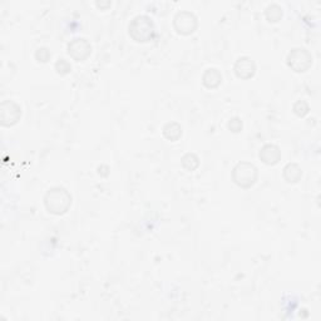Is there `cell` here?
<instances>
[{
  "mask_svg": "<svg viewBox=\"0 0 321 321\" xmlns=\"http://www.w3.org/2000/svg\"><path fill=\"white\" fill-rule=\"evenodd\" d=\"M266 19L271 23H277L282 18V8L278 4H270L265 9Z\"/></svg>",
  "mask_w": 321,
  "mask_h": 321,
  "instance_id": "13",
  "label": "cell"
},
{
  "mask_svg": "<svg viewBox=\"0 0 321 321\" xmlns=\"http://www.w3.org/2000/svg\"><path fill=\"white\" fill-rule=\"evenodd\" d=\"M260 160L268 166H275L281 160V150L276 144H265L260 150Z\"/></svg>",
  "mask_w": 321,
  "mask_h": 321,
  "instance_id": "9",
  "label": "cell"
},
{
  "mask_svg": "<svg viewBox=\"0 0 321 321\" xmlns=\"http://www.w3.org/2000/svg\"><path fill=\"white\" fill-rule=\"evenodd\" d=\"M258 171L250 162H238L232 171V180L241 188H251L256 183Z\"/></svg>",
  "mask_w": 321,
  "mask_h": 321,
  "instance_id": "3",
  "label": "cell"
},
{
  "mask_svg": "<svg viewBox=\"0 0 321 321\" xmlns=\"http://www.w3.org/2000/svg\"><path fill=\"white\" fill-rule=\"evenodd\" d=\"M163 136L171 142L178 141L182 136V127L176 122H169L163 127Z\"/></svg>",
  "mask_w": 321,
  "mask_h": 321,
  "instance_id": "12",
  "label": "cell"
},
{
  "mask_svg": "<svg viewBox=\"0 0 321 321\" xmlns=\"http://www.w3.org/2000/svg\"><path fill=\"white\" fill-rule=\"evenodd\" d=\"M294 113L296 116H299V117H305L306 115L309 113V110H310V107H309L308 102L305 101H297L296 103L294 104Z\"/></svg>",
  "mask_w": 321,
  "mask_h": 321,
  "instance_id": "16",
  "label": "cell"
},
{
  "mask_svg": "<svg viewBox=\"0 0 321 321\" xmlns=\"http://www.w3.org/2000/svg\"><path fill=\"white\" fill-rule=\"evenodd\" d=\"M227 127H229V129L231 130V132L238 133V132H241V129H242V121H241V119L238 117L231 118L229 121V124H227Z\"/></svg>",
  "mask_w": 321,
  "mask_h": 321,
  "instance_id": "18",
  "label": "cell"
},
{
  "mask_svg": "<svg viewBox=\"0 0 321 321\" xmlns=\"http://www.w3.org/2000/svg\"><path fill=\"white\" fill-rule=\"evenodd\" d=\"M129 35L138 43H146L155 38L156 28L148 15H137L129 24Z\"/></svg>",
  "mask_w": 321,
  "mask_h": 321,
  "instance_id": "2",
  "label": "cell"
},
{
  "mask_svg": "<svg viewBox=\"0 0 321 321\" xmlns=\"http://www.w3.org/2000/svg\"><path fill=\"white\" fill-rule=\"evenodd\" d=\"M55 70L59 75H67L72 70V65L63 58H59L55 63Z\"/></svg>",
  "mask_w": 321,
  "mask_h": 321,
  "instance_id": "15",
  "label": "cell"
},
{
  "mask_svg": "<svg viewBox=\"0 0 321 321\" xmlns=\"http://www.w3.org/2000/svg\"><path fill=\"white\" fill-rule=\"evenodd\" d=\"M234 70L237 78L250 79L256 73V64L250 56H241L236 61Z\"/></svg>",
  "mask_w": 321,
  "mask_h": 321,
  "instance_id": "8",
  "label": "cell"
},
{
  "mask_svg": "<svg viewBox=\"0 0 321 321\" xmlns=\"http://www.w3.org/2000/svg\"><path fill=\"white\" fill-rule=\"evenodd\" d=\"M96 5L98 8H101V9H106V8H108V7H110V3L109 2H107V3H99V2H97L96 3Z\"/></svg>",
  "mask_w": 321,
  "mask_h": 321,
  "instance_id": "19",
  "label": "cell"
},
{
  "mask_svg": "<svg viewBox=\"0 0 321 321\" xmlns=\"http://www.w3.org/2000/svg\"><path fill=\"white\" fill-rule=\"evenodd\" d=\"M286 62H288V65L294 72L304 73L310 69L312 65V56L304 48H295V49H292L289 53Z\"/></svg>",
  "mask_w": 321,
  "mask_h": 321,
  "instance_id": "4",
  "label": "cell"
},
{
  "mask_svg": "<svg viewBox=\"0 0 321 321\" xmlns=\"http://www.w3.org/2000/svg\"><path fill=\"white\" fill-rule=\"evenodd\" d=\"M92 53V45L84 38H75L68 44V54L77 62L86 61Z\"/></svg>",
  "mask_w": 321,
  "mask_h": 321,
  "instance_id": "7",
  "label": "cell"
},
{
  "mask_svg": "<svg viewBox=\"0 0 321 321\" xmlns=\"http://www.w3.org/2000/svg\"><path fill=\"white\" fill-rule=\"evenodd\" d=\"M173 27H175L176 32L182 35H190L197 29L198 21L196 15L191 11H180L176 14L175 19H173Z\"/></svg>",
  "mask_w": 321,
  "mask_h": 321,
  "instance_id": "5",
  "label": "cell"
},
{
  "mask_svg": "<svg viewBox=\"0 0 321 321\" xmlns=\"http://www.w3.org/2000/svg\"><path fill=\"white\" fill-rule=\"evenodd\" d=\"M202 83L209 89H215V88H217L222 83V74L215 68H210V69H207L203 73Z\"/></svg>",
  "mask_w": 321,
  "mask_h": 321,
  "instance_id": "10",
  "label": "cell"
},
{
  "mask_svg": "<svg viewBox=\"0 0 321 321\" xmlns=\"http://www.w3.org/2000/svg\"><path fill=\"white\" fill-rule=\"evenodd\" d=\"M50 56H52V54H50L48 48H39L35 52V59L38 62H42V63H47Z\"/></svg>",
  "mask_w": 321,
  "mask_h": 321,
  "instance_id": "17",
  "label": "cell"
},
{
  "mask_svg": "<svg viewBox=\"0 0 321 321\" xmlns=\"http://www.w3.org/2000/svg\"><path fill=\"white\" fill-rule=\"evenodd\" d=\"M303 177V171L296 163H288L284 168V178L288 183H297Z\"/></svg>",
  "mask_w": 321,
  "mask_h": 321,
  "instance_id": "11",
  "label": "cell"
},
{
  "mask_svg": "<svg viewBox=\"0 0 321 321\" xmlns=\"http://www.w3.org/2000/svg\"><path fill=\"white\" fill-rule=\"evenodd\" d=\"M45 209L53 215H63L72 206V196L63 187H54L44 196Z\"/></svg>",
  "mask_w": 321,
  "mask_h": 321,
  "instance_id": "1",
  "label": "cell"
},
{
  "mask_svg": "<svg viewBox=\"0 0 321 321\" xmlns=\"http://www.w3.org/2000/svg\"><path fill=\"white\" fill-rule=\"evenodd\" d=\"M181 162H182L183 168L191 172L195 171V169L200 166V160H198V157L195 153H186L182 157V160H181Z\"/></svg>",
  "mask_w": 321,
  "mask_h": 321,
  "instance_id": "14",
  "label": "cell"
},
{
  "mask_svg": "<svg viewBox=\"0 0 321 321\" xmlns=\"http://www.w3.org/2000/svg\"><path fill=\"white\" fill-rule=\"evenodd\" d=\"M22 117V108L13 101H4L0 106V121L2 126L11 127L18 123Z\"/></svg>",
  "mask_w": 321,
  "mask_h": 321,
  "instance_id": "6",
  "label": "cell"
}]
</instances>
